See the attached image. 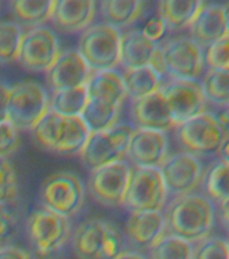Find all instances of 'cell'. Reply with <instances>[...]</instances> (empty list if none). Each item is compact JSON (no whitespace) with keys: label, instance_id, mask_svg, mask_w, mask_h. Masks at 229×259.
Here are the masks:
<instances>
[{"label":"cell","instance_id":"cell-39","mask_svg":"<svg viewBox=\"0 0 229 259\" xmlns=\"http://www.w3.org/2000/svg\"><path fill=\"white\" fill-rule=\"evenodd\" d=\"M147 66H150V68L153 69L157 74H159L162 78L165 76H167L165 56H163V50H162L161 45H157V48H155V50H154L153 54H151V58H150Z\"/></svg>","mask_w":229,"mask_h":259},{"label":"cell","instance_id":"cell-8","mask_svg":"<svg viewBox=\"0 0 229 259\" xmlns=\"http://www.w3.org/2000/svg\"><path fill=\"white\" fill-rule=\"evenodd\" d=\"M177 138L185 153L192 155H213L220 153L229 138V128L214 113L204 112L177 125Z\"/></svg>","mask_w":229,"mask_h":259},{"label":"cell","instance_id":"cell-25","mask_svg":"<svg viewBox=\"0 0 229 259\" xmlns=\"http://www.w3.org/2000/svg\"><path fill=\"white\" fill-rule=\"evenodd\" d=\"M121 78L124 82L127 97H131L132 101L161 91L163 84L162 77L154 72L150 66L124 69Z\"/></svg>","mask_w":229,"mask_h":259},{"label":"cell","instance_id":"cell-20","mask_svg":"<svg viewBox=\"0 0 229 259\" xmlns=\"http://www.w3.org/2000/svg\"><path fill=\"white\" fill-rule=\"evenodd\" d=\"M95 16L96 3L93 0H58L52 20L61 31L76 34L90 27Z\"/></svg>","mask_w":229,"mask_h":259},{"label":"cell","instance_id":"cell-9","mask_svg":"<svg viewBox=\"0 0 229 259\" xmlns=\"http://www.w3.org/2000/svg\"><path fill=\"white\" fill-rule=\"evenodd\" d=\"M26 231L36 256L42 259L61 250L72 232L69 219L46 208L32 210L26 223Z\"/></svg>","mask_w":229,"mask_h":259},{"label":"cell","instance_id":"cell-42","mask_svg":"<svg viewBox=\"0 0 229 259\" xmlns=\"http://www.w3.org/2000/svg\"><path fill=\"white\" fill-rule=\"evenodd\" d=\"M220 219L225 227V230L229 232V198L225 201L220 202Z\"/></svg>","mask_w":229,"mask_h":259},{"label":"cell","instance_id":"cell-26","mask_svg":"<svg viewBox=\"0 0 229 259\" xmlns=\"http://www.w3.org/2000/svg\"><path fill=\"white\" fill-rule=\"evenodd\" d=\"M56 2L54 0H16L10 7L20 26L35 28L52 20Z\"/></svg>","mask_w":229,"mask_h":259},{"label":"cell","instance_id":"cell-13","mask_svg":"<svg viewBox=\"0 0 229 259\" xmlns=\"http://www.w3.org/2000/svg\"><path fill=\"white\" fill-rule=\"evenodd\" d=\"M170 78L198 80L205 69L204 49L190 36H175L161 45Z\"/></svg>","mask_w":229,"mask_h":259},{"label":"cell","instance_id":"cell-7","mask_svg":"<svg viewBox=\"0 0 229 259\" xmlns=\"http://www.w3.org/2000/svg\"><path fill=\"white\" fill-rule=\"evenodd\" d=\"M85 185L72 171H57L42 181L39 197L42 205L54 213L69 219L82 209L85 202Z\"/></svg>","mask_w":229,"mask_h":259},{"label":"cell","instance_id":"cell-31","mask_svg":"<svg viewBox=\"0 0 229 259\" xmlns=\"http://www.w3.org/2000/svg\"><path fill=\"white\" fill-rule=\"evenodd\" d=\"M23 32L18 22L0 20V64L18 61Z\"/></svg>","mask_w":229,"mask_h":259},{"label":"cell","instance_id":"cell-5","mask_svg":"<svg viewBox=\"0 0 229 259\" xmlns=\"http://www.w3.org/2000/svg\"><path fill=\"white\" fill-rule=\"evenodd\" d=\"M121 32L105 23L90 26L82 31L77 52L92 73L108 72L120 65Z\"/></svg>","mask_w":229,"mask_h":259},{"label":"cell","instance_id":"cell-32","mask_svg":"<svg viewBox=\"0 0 229 259\" xmlns=\"http://www.w3.org/2000/svg\"><path fill=\"white\" fill-rule=\"evenodd\" d=\"M150 250L151 259H193V244L167 232Z\"/></svg>","mask_w":229,"mask_h":259},{"label":"cell","instance_id":"cell-38","mask_svg":"<svg viewBox=\"0 0 229 259\" xmlns=\"http://www.w3.org/2000/svg\"><path fill=\"white\" fill-rule=\"evenodd\" d=\"M167 30H169V27H167V24H166L165 20L162 19L159 15H157L154 16V18H151V19L142 27L141 31L150 42L158 45L162 39H163V36L166 35Z\"/></svg>","mask_w":229,"mask_h":259},{"label":"cell","instance_id":"cell-3","mask_svg":"<svg viewBox=\"0 0 229 259\" xmlns=\"http://www.w3.org/2000/svg\"><path fill=\"white\" fill-rule=\"evenodd\" d=\"M32 135L42 149L61 155H76L84 149L90 130L81 116H62L49 109L32 128Z\"/></svg>","mask_w":229,"mask_h":259},{"label":"cell","instance_id":"cell-14","mask_svg":"<svg viewBox=\"0 0 229 259\" xmlns=\"http://www.w3.org/2000/svg\"><path fill=\"white\" fill-rule=\"evenodd\" d=\"M131 166L124 161L93 169L89 176L88 189L95 201L104 206H120L128 188Z\"/></svg>","mask_w":229,"mask_h":259},{"label":"cell","instance_id":"cell-17","mask_svg":"<svg viewBox=\"0 0 229 259\" xmlns=\"http://www.w3.org/2000/svg\"><path fill=\"white\" fill-rule=\"evenodd\" d=\"M127 157L135 167L159 169L169 157V139L166 133L155 130L133 128Z\"/></svg>","mask_w":229,"mask_h":259},{"label":"cell","instance_id":"cell-16","mask_svg":"<svg viewBox=\"0 0 229 259\" xmlns=\"http://www.w3.org/2000/svg\"><path fill=\"white\" fill-rule=\"evenodd\" d=\"M167 193L178 196L194 193L204 177V167L198 157L189 153L169 155L159 167Z\"/></svg>","mask_w":229,"mask_h":259},{"label":"cell","instance_id":"cell-40","mask_svg":"<svg viewBox=\"0 0 229 259\" xmlns=\"http://www.w3.org/2000/svg\"><path fill=\"white\" fill-rule=\"evenodd\" d=\"M0 259H42L15 246H0Z\"/></svg>","mask_w":229,"mask_h":259},{"label":"cell","instance_id":"cell-15","mask_svg":"<svg viewBox=\"0 0 229 259\" xmlns=\"http://www.w3.org/2000/svg\"><path fill=\"white\" fill-rule=\"evenodd\" d=\"M60 53L56 34L50 28L40 26L23 32L18 61L30 72L48 73Z\"/></svg>","mask_w":229,"mask_h":259},{"label":"cell","instance_id":"cell-27","mask_svg":"<svg viewBox=\"0 0 229 259\" xmlns=\"http://www.w3.org/2000/svg\"><path fill=\"white\" fill-rule=\"evenodd\" d=\"M204 6V2L192 0H165L158 3V15L165 20L167 27L179 30L190 27Z\"/></svg>","mask_w":229,"mask_h":259},{"label":"cell","instance_id":"cell-33","mask_svg":"<svg viewBox=\"0 0 229 259\" xmlns=\"http://www.w3.org/2000/svg\"><path fill=\"white\" fill-rule=\"evenodd\" d=\"M19 186L15 167L7 158H0V204H11L18 198Z\"/></svg>","mask_w":229,"mask_h":259},{"label":"cell","instance_id":"cell-19","mask_svg":"<svg viewBox=\"0 0 229 259\" xmlns=\"http://www.w3.org/2000/svg\"><path fill=\"white\" fill-rule=\"evenodd\" d=\"M131 116L136 128L155 130L166 133L174 128L169 107L161 91L132 101Z\"/></svg>","mask_w":229,"mask_h":259},{"label":"cell","instance_id":"cell-34","mask_svg":"<svg viewBox=\"0 0 229 259\" xmlns=\"http://www.w3.org/2000/svg\"><path fill=\"white\" fill-rule=\"evenodd\" d=\"M193 259H229L228 242L217 236H206L193 244Z\"/></svg>","mask_w":229,"mask_h":259},{"label":"cell","instance_id":"cell-2","mask_svg":"<svg viewBox=\"0 0 229 259\" xmlns=\"http://www.w3.org/2000/svg\"><path fill=\"white\" fill-rule=\"evenodd\" d=\"M165 220L167 234L194 244L209 236L214 224V205L204 194L178 196L167 206Z\"/></svg>","mask_w":229,"mask_h":259},{"label":"cell","instance_id":"cell-45","mask_svg":"<svg viewBox=\"0 0 229 259\" xmlns=\"http://www.w3.org/2000/svg\"><path fill=\"white\" fill-rule=\"evenodd\" d=\"M226 242H228V246H229V239H228V240H226Z\"/></svg>","mask_w":229,"mask_h":259},{"label":"cell","instance_id":"cell-23","mask_svg":"<svg viewBox=\"0 0 229 259\" xmlns=\"http://www.w3.org/2000/svg\"><path fill=\"white\" fill-rule=\"evenodd\" d=\"M157 44L150 42L141 30H128L121 34L120 65L124 69L147 66Z\"/></svg>","mask_w":229,"mask_h":259},{"label":"cell","instance_id":"cell-44","mask_svg":"<svg viewBox=\"0 0 229 259\" xmlns=\"http://www.w3.org/2000/svg\"><path fill=\"white\" fill-rule=\"evenodd\" d=\"M222 14H224V20H225L226 31L229 34V3L222 4Z\"/></svg>","mask_w":229,"mask_h":259},{"label":"cell","instance_id":"cell-22","mask_svg":"<svg viewBox=\"0 0 229 259\" xmlns=\"http://www.w3.org/2000/svg\"><path fill=\"white\" fill-rule=\"evenodd\" d=\"M125 232L133 244L151 248L166 234L165 214L162 212H131Z\"/></svg>","mask_w":229,"mask_h":259},{"label":"cell","instance_id":"cell-24","mask_svg":"<svg viewBox=\"0 0 229 259\" xmlns=\"http://www.w3.org/2000/svg\"><path fill=\"white\" fill-rule=\"evenodd\" d=\"M145 3L138 0H104L100 3V14L105 24L120 30L132 26L141 19Z\"/></svg>","mask_w":229,"mask_h":259},{"label":"cell","instance_id":"cell-46","mask_svg":"<svg viewBox=\"0 0 229 259\" xmlns=\"http://www.w3.org/2000/svg\"><path fill=\"white\" fill-rule=\"evenodd\" d=\"M228 112H229V107H228Z\"/></svg>","mask_w":229,"mask_h":259},{"label":"cell","instance_id":"cell-21","mask_svg":"<svg viewBox=\"0 0 229 259\" xmlns=\"http://www.w3.org/2000/svg\"><path fill=\"white\" fill-rule=\"evenodd\" d=\"M190 38L201 46L208 48L228 34L220 4L204 3L202 8L190 24Z\"/></svg>","mask_w":229,"mask_h":259},{"label":"cell","instance_id":"cell-12","mask_svg":"<svg viewBox=\"0 0 229 259\" xmlns=\"http://www.w3.org/2000/svg\"><path fill=\"white\" fill-rule=\"evenodd\" d=\"M161 92L165 96L175 127L206 112L208 101L198 80L170 78L162 84Z\"/></svg>","mask_w":229,"mask_h":259},{"label":"cell","instance_id":"cell-35","mask_svg":"<svg viewBox=\"0 0 229 259\" xmlns=\"http://www.w3.org/2000/svg\"><path fill=\"white\" fill-rule=\"evenodd\" d=\"M204 60L208 69L229 72V34L204 49Z\"/></svg>","mask_w":229,"mask_h":259},{"label":"cell","instance_id":"cell-30","mask_svg":"<svg viewBox=\"0 0 229 259\" xmlns=\"http://www.w3.org/2000/svg\"><path fill=\"white\" fill-rule=\"evenodd\" d=\"M202 91L206 101L220 108L229 107V72L208 69L202 78Z\"/></svg>","mask_w":229,"mask_h":259},{"label":"cell","instance_id":"cell-18","mask_svg":"<svg viewBox=\"0 0 229 259\" xmlns=\"http://www.w3.org/2000/svg\"><path fill=\"white\" fill-rule=\"evenodd\" d=\"M46 74L53 92H57L86 85L92 72L77 49H68L60 53L54 65Z\"/></svg>","mask_w":229,"mask_h":259},{"label":"cell","instance_id":"cell-11","mask_svg":"<svg viewBox=\"0 0 229 259\" xmlns=\"http://www.w3.org/2000/svg\"><path fill=\"white\" fill-rule=\"evenodd\" d=\"M167 196L159 169L133 167L123 205L131 212H161Z\"/></svg>","mask_w":229,"mask_h":259},{"label":"cell","instance_id":"cell-4","mask_svg":"<svg viewBox=\"0 0 229 259\" xmlns=\"http://www.w3.org/2000/svg\"><path fill=\"white\" fill-rule=\"evenodd\" d=\"M72 244L81 259H113L124 251V238L119 228L100 218L80 223L72 236Z\"/></svg>","mask_w":229,"mask_h":259},{"label":"cell","instance_id":"cell-28","mask_svg":"<svg viewBox=\"0 0 229 259\" xmlns=\"http://www.w3.org/2000/svg\"><path fill=\"white\" fill-rule=\"evenodd\" d=\"M88 103L86 85L53 92L50 109L62 116H81Z\"/></svg>","mask_w":229,"mask_h":259},{"label":"cell","instance_id":"cell-36","mask_svg":"<svg viewBox=\"0 0 229 259\" xmlns=\"http://www.w3.org/2000/svg\"><path fill=\"white\" fill-rule=\"evenodd\" d=\"M19 147V131L8 121L0 123V158H7Z\"/></svg>","mask_w":229,"mask_h":259},{"label":"cell","instance_id":"cell-29","mask_svg":"<svg viewBox=\"0 0 229 259\" xmlns=\"http://www.w3.org/2000/svg\"><path fill=\"white\" fill-rule=\"evenodd\" d=\"M204 188L209 198L222 202L229 198V162L220 158L202 177Z\"/></svg>","mask_w":229,"mask_h":259},{"label":"cell","instance_id":"cell-43","mask_svg":"<svg viewBox=\"0 0 229 259\" xmlns=\"http://www.w3.org/2000/svg\"><path fill=\"white\" fill-rule=\"evenodd\" d=\"M113 259H147L145 255H142L141 252L136 251H123L121 254H119L116 258Z\"/></svg>","mask_w":229,"mask_h":259},{"label":"cell","instance_id":"cell-6","mask_svg":"<svg viewBox=\"0 0 229 259\" xmlns=\"http://www.w3.org/2000/svg\"><path fill=\"white\" fill-rule=\"evenodd\" d=\"M50 109V97L46 89L35 81H20L10 87L7 116L18 131L35 127Z\"/></svg>","mask_w":229,"mask_h":259},{"label":"cell","instance_id":"cell-10","mask_svg":"<svg viewBox=\"0 0 229 259\" xmlns=\"http://www.w3.org/2000/svg\"><path fill=\"white\" fill-rule=\"evenodd\" d=\"M133 128L129 124L117 123L104 131L90 133L84 149L78 154L81 161L90 170L123 161L127 155Z\"/></svg>","mask_w":229,"mask_h":259},{"label":"cell","instance_id":"cell-1","mask_svg":"<svg viewBox=\"0 0 229 259\" xmlns=\"http://www.w3.org/2000/svg\"><path fill=\"white\" fill-rule=\"evenodd\" d=\"M88 103L81 117L90 133L104 131L117 124L121 107L127 99L120 73L115 70L92 73L86 82Z\"/></svg>","mask_w":229,"mask_h":259},{"label":"cell","instance_id":"cell-37","mask_svg":"<svg viewBox=\"0 0 229 259\" xmlns=\"http://www.w3.org/2000/svg\"><path fill=\"white\" fill-rule=\"evenodd\" d=\"M15 216L6 204H0V246H6V243L15 234Z\"/></svg>","mask_w":229,"mask_h":259},{"label":"cell","instance_id":"cell-41","mask_svg":"<svg viewBox=\"0 0 229 259\" xmlns=\"http://www.w3.org/2000/svg\"><path fill=\"white\" fill-rule=\"evenodd\" d=\"M8 93H10V87H7V85L4 84H0V123L8 121Z\"/></svg>","mask_w":229,"mask_h":259}]
</instances>
